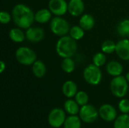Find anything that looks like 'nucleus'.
<instances>
[{"mask_svg": "<svg viewBox=\"0 0 129 128\" xmlns=\"http://www.w3.org/2000/svg\"><path fill=\"white\" fill-rule=\"evenodd\" d=\"M83 77L88 84L91 85H98L102 80V72L100 67L92 63L85 68Z\"/></svg>", "mask_w": 129, "mask_h": 128, "instance_id": "obj_5", "label": "nucleus"}, {"mask_svg": "<svg viewBox=\"0 0 129 128\" xmlns=\"http://www.w3.org/2000/svg\"><path fill=\"white\" fill-rule=\"evenodd\" d=\"M15 57L17 62L24 66L33 65L37 60L36 54L28 47H20L15 52Z\"/></svg>", "mask_w": 129, "mask_h": 128, "instance_id": "obj_4", "label": "nucleus"}, {"mask_svg": "<svg viewBox=\"0 0 129 128\" xmlns=\"http://www.w3.org/2000/svg\"><path fill=\"white\" fill-rule=\"evenodd\" d=\"M106 70L109 75L116 77V76L121 75V74L123 72V67H122V65L119 62L111 60L107 63L106 66Z\"/></svg>", "mask_w": 129, "mask_h": 128, "instance_id": "obj_14", "label": "nucleus"}, {"mask_svg": "<svg viewBox=\"0 0 129 128\" xmlns=\"http://www.w3.org/2000/svg\"><path fill=\"white\" fill-rule=\"evenodd\" d=\"M77 43L70 35L61 36L56 44V52L62 58L72 57L76 52Z\"/></svg>", "mask_w": 129, "mask_h": 128, "instance_id": "obj_2", "label": "nucleus"}, {"mask_svg": "<svg viewBox=\"0 0 129 128\" xmlns=\"http://www.w3.org/2000/svg\"><path fill=\"white\" fill-rule=\"evenodd\" d=\"M99 115L106 121H113L116 118L117 112L116 109L110 104H104L99 109Z\"/></svg>", "mask_w": 129, "mask_h": 128, "instance_id": "obj_10", "label": "nucleus"}, {"mask_svg": "<svg viewBox=\"0 0 129 128\" xmlns=\"http://www.w3.org/2000/svg\"><path fill=\"white\" fill-rule=\"evenodd\" d=\"M65 120L66 113L63 109L60 108H55L52 109L48 115V123L54 128H58L63 125Z\"/></svg>", "mask_w": 129, "mask_h": 128, "instance_id": "obj_7", "label": "nucleus"}, {"mask_svg": "<svg viewBox=\"0 0 129 128\" xmlns=\"http://www.w3.org/2000/svg\"><path fill=\"white\" fill-rule=\"evenodd\" d=\"M62 91L67 97H73L78 92L77 84L73 81H67L62 86Z\"/></svg>", "mask_w": 129, "mask_h": 128, "instance_id": "obj_15", "label": "nucleus"}, {"mask_svg": "<svg viewBox=\"0 0 129 128\" xmlns=\"http://www.w3.org/2000/svg\"><path fill=\"white\" fill-rule=\"evenodd\" d=\"M85 35V30L80 26H73L70 29V35L76 41L80 40Z\"/></svg>", "mask_w": 129, "mask_h": 128, "instance_id": "obj_25", "label": "nucleus"}, {"mask_svg": "<svg viewBox=\"0 0 129 128\" xmlns=\"http://www.w3.org/2000/svg\"><path fill=\"white\" fill-rule=\"evenodd\" d=\"M119 109L124 114L129 113V100L127 99L121 100L119 103Z\"/></svg>", "mask_w": 129, "mask_h": 128, "instance_id": "obj_29", "label": "nucleus"}, {"mask_svg": "<svg viewBox=\"0 0 129 128\" xmlns=\"http://www.w3.org/2000/svg\"><path fill=\"white\" fill-rule=\"evenodd\" d=\"M48 9L56 16L64 15L68 11V4L65 0H50Z\"/></svg>", "mask_w": 129, "mask_h": 128, "instance_id": "obj_9", "label": "nucleus"}, {"mask_svg": "<svg viewBox=\"0 0 129 128\" xmlns=\"http://www.w3.org/2000/svg\"><path fill=\"white\" fill-rule=\"evenodd\" d=\"M11 20V15L5 11H2L0 12V21L3 24H6L8 23Z\"/></svg>", "mask_w": 129, "mask_h": 128, "instance_id": "obj_30", "label": "nucleus"}, {"mask_svg": "<svg viewBox=\"0 0 129 128\" xmlns=\"http://www.w3.org/2000/svg\"><path fill=\"white\" fill-rule=\"evenodd\" d=\"M95 24V20L94 17L89 14H83L79 20V26L85 30H91Z\"/></svg>", "mask_w": 129, "mask_h": 128, "instance_id": "obj_16", "label": "nucleus"}, {"mask_svg": "<svg viewBox=\"0 0 129 128\" xmlns=\"http://www.w3.org/2000/svg\"><path fill=\"white\" fill-rule=\"evenodd\" d=\"M25 34L26 38L28 39V41L33 43L39 42L43 39L45 35L43 29L36 26H30L29 28L26 29Z\"/></svg>", "mask_w": 129, "mask_h": 128, "instance_id": "obj_11", "label": "nucleus"}, {"mask_svg": "<svg viewBox=\"0 0 129 128\" xmlns=\"http://www.w3.org/2000/svg\"><path fill=\"white\" fill-rule=\"evenodd\" d=\"M12 19L19 28L28 29L35 20V14L28 6L17 4L12 9Z\"/></svg>", "mask_w": 129, "mask_h": 128, "instance_id": "obj_1", "label": "nucleus"}, {"mask_svg": "<svg viewBox=\"0 0 129 128\" xmlns=\"http://www.w3.org/2000/svg\"><path fill=\"white\" fill-rule=\"evenodd\" d=\"M117 32L118 34L124 37L125 38H127V37L129 39V20L125 19L122 20L117 26Z\"/></svg>", "mask_w": 129, "mask_h": 128, "instance_id": "obj_21", "label": "nucleus"}, {"mask_svg": "<svg viewBox=\"0 0 129 128\" xmlns=\"http://www.w3.org/2000/svg\"><path fill=\"white\" fill-rule=\"evenodd\" d=\"M9 38L14 42H23L26 38V34L20 28H13L9 32Z\"/></svg>", "mask_w": 129, "mask_h": 128, "instance_id": "obj_20", "label": "nucleus"}, {"mask_svg": "<svg viewBox=\"0 0 129 128\" xmlns=\"http://www.w3.org/2000/svg\"><path fill=\"white\" fill-rule=\"evenodd\" d=\"M125 78H126V79H127V81L129 82V72L126 74V75H125Z\"/></svg>", "mask_w": 129, "mask_h": 128, "instance_id": "obj_32", "label": "nucleus"}, {"mask_svg": "<svg viewBox=\"0 0 129 128\" xmlns=\"http://www.w3.org/2000/svg\"><path fill=\"white\" fill-rule=\"evenodd\" d=\"M50 29L54 35L61 37L70 32V27L69 23L65 19L57 16L51 20Z\"/></svg>", "mask_w": 129, "mask_h": 128, "instance_id": "obj_6", "label": "nucleus"}, {"mask_svg": "<svg viewBox=\"0 0 129 128\" xmlns=\"http://www.w3.org/2000/svg\"><path fill=\"white\" fill-rule=\"evenodd\" d=\"M116 53L122 60H129V39L123 38L116 43Z\"/></svg>", "mask_w": 129, "mask_h": 128, "instance_id": "obj_12", "label": "nucleus"}, {"mask_svg": "<svg viewBox=\"0 0 129 128\" xmlns=\"http://www.w3.org/2000/svg\"><path fill=\"white\" fill-rule=\"evenodd\" d=\"M85 10V4L82 0H70L68 3V11L73 17L82 15Z\"/></svg>", "mask_w": 129, "mask_h": 128, "instance_id": "obj_13", "label": "nucleus"}, {"mask_svg": "<svg viewBox=\"0 0 129 128\" xmlns=\"http://www.w3.org/2000/svg\"><path fill=\"white\" fill-rule=\"evenodd\" d=\"M92 60H93V64H94L98 67H101L105 64L107 61V57L104 52H98L94 55Z\"/></svg>", "mask_w": 129, "mask_h": 128, "instance_id": "obj_27", "label": "nucleus"}, {"mask_svg": "<svg viewBox=\"0 0 129 128\" xmlns=\"http://www.w3.org/2000/svg\"><path fill=\"white\" fill-rule=\"evenodd\" d=\"M32 71L36 78H42L46 73V66L42 60H36L32 65Z\"/></svg>", "mask_w": 129, "mask_h": 128, "instance_id": "obj_18", "label": "nucleus"}, {"mask_svg": "<svg viewBox=\"0 0 129 128\" xmlns=\"http://www.w3.org/2000/svg\"><path fill=\"white\" fill-rule=\"evenodd\" d=\"M128 81H127L126 78L122 75L114 77L110 82V89L112 94L118 98L124 97L128 93Z\"/></svg>", "mask_w": 129, "mask_h": 128, "instance_id": "obj_3", "label": "nucleus"}, {"mask_svg": "<svg viewBox=\"0 0 129 128\" xmlns=\"http://www.w3.org/2000/svg\"><path fill=\"white\" fill-rule=\"evenodd\" d=\"M114 128H129V115L122 114L116 118Z\"/></svg>", "mask_w": 129, "mask_h": 128, "instance_id": "obj_23", "label": "nucleus"}, {"mask_svg": "<svg viewBox=\"0 0 129 128\" xmlns=\"http://www.w3.org/2000/svg\"><path fill=\"white\" fill-rule=\"evenodd\" d=\"M99 112L97 111L96 108L89 104L82 106L79 111V118L82 121L85 123H92L98 118Z\"/></svg>", "mask_w": 129, "mask_h": 128, "instance_id": "obj_8", "label": "nucleus"}, {"mask_svg": "<svg viewBox=\"0 0 129 128\" xmlns=\"http://www.w3.org/2000/svg\"><path fill=\"white\" fill-rule=\"evenodd\" d=\"M76 67L75 62L71 57L63 58L61 63V68L63 71L66 73H71L74 71Z\"/></svg>", "mask_w": 129, "mask_h": 128, "instance_id": "obj_24", "label": "nucleus"}, {"mask_svg": "<svg viewBox=\"0 0 129 128\" xmlns=\"http://www.w3.org/2000/svg\"><path fill=\"white\" fill-rule=\"evenodd\" d=\"M5 69H6V64L5 63L4 61L2 60V61L0 62V72L2 73V72L5 71Z\"/></svg>", "mask_w": 129, "mask_h": 128, "instance_id": "obj_31", "label": "nucleus"}, {"mask_svg": "<svg viewBox=\"0 0 129 128\" xmlns=\"http://www.w3.org/2000/svg\"><path fill=\"white\" fill-rule=\"evenodd\" d=\"M51 12L49 9L42 8L39 10L35 14V21L39 23H48L51 19Z\"/></svg>", "mask_w": 129, "mask_h": 128, "instance_id": "obj_17", "label": "nucleus"}, {"mask_svg": "<svg viewBox=\"0 0 129 128\" xmlns=\"http://www.w3.org/2000/svg\"><path fill=\"white\" fill-rule=\"evenodd\" d=\"M75 99L77 103L81 106L88 104V96L85 91H78L75 96Z\"/></svg>", "mask_w": 129, "mask_h": 128, "instance_id": "obj_28", "label": "nucleus"}, {"mask_svg": "<svg viewBox=\"0 0 129 128\" xmlns=\"http://www.w3.org/2000/svg\"><path fill=\"white\" fill-rule=\"evenodd\" d=\"M116 44L112 40H106L101 45V50L104 54H112L116 51Z\"/></svg>", "mask_w": 129, "mask_h": 128, "instance_id": "obj_26", "label": "nucleus"}, {"mask_svg": "<svg viewBox=\"0 0 129 128\" xmlns=\"http://www.w3.org/2000/svg\"><path fill=\"white\" fill-rule=\"evenodd\" d=\"M79 106V105L76 100H73L71 99H69L65 101L63 105L65 111L71 115H76L78 113H79L80 109Z\"/></svg>", "mask_w": 129, "mask_h": 128, "instance_id": "obj_19", "label": "nucleus"}, {"mask_svg": "<svg viewBox=\"0 0 129 128\" xmlns=\"http://www.w3.org/2000/svg\"><path fill=\"white\" fill-rule=\"evenodd\" d=\"M80 119L76 115H70L66 118L63 127L64 128H81Z\"/></svg>", "mask_w": 129, "mask_h": 128, "instance_id": "obj_22", "label": "nucleus"}]
</instances>
